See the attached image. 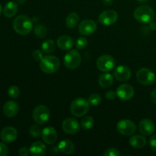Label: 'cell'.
<instances>
[{"label": "cell", "instance_id": "83f0119b", "mask_svg": "<svg viewBox=\"0 0 156 156\" xmlns=\"http://www.w3.org/2000/svg\"><path fill=\"white\" fill-rule=\"evenodd\" d=\"M94 124V119L90 116H85L81 120V126L84 129H90Z\"/></svg>", "mask_w": 156, "mask_h": 156}, {"label": "cell", "instance_id": "3957f363", "mask_svg": "<svg viewBox=\"0 0 156 156\" xmlns=\"http://www.w3.org/2000/svg\"><path fill=\"white\" fill-rule=\"evenodd\" d=\"M133 16L137 21L143 24H148L153 20L155 12L149 5H140L134 10Z\"/></svg>", "mask_w": 156, "mask_h": 156}, {"label": "cell", "instance_id": "6da1fadb", "mask_svg": "<svg viewBox=\"0 0 156 156\" xmlns=\"http://www.w3.org/2000/svg\"><path fill=\"white\" fill-rule=\"evenodd\" d=\"M33 20L27 15H21L17 16L12 22L14 30L20 35H27L33 28Z\"/></svg>", "mask_w": 156, "mask_h": 156}, {"label": "cell", "instance_id": "5b68a950", "mask_svg": "<svg viewBox=\"0 0 156 156\" xmlns=\"http://www.w3.org/2000/svg\"><path fill=\"white\" fill-rule=\"evenodd\" d=\"M63 62L67 69H75L80 66L82 62V56L77 50H72L65 55Z\"/></svg>", "mask_w": 156, "mask_h": 156}, {"label": "cell", "instance_id": "60d3db41", "mask_svg": "<svg viewBox=\"0 0 156 156\" xmlns=\"http://www.w3.org/2000/svg\"><path fill=\"white\" fill-rule=\"evenodd\" d=\"M102 2L106 6H110L112 5L113 0H102Z\"/></svg>", "mask_w": 156, "mask_h": 156}, {"label": "cell", "instance_id": "2e32d148", "mask_svg": "<svg viewBox=\"0 0 156 156\" xmlns=\"http://www.w3.org/2000/svg\"><path fill=\"white\" fill-rule=\"evenodd\" d=\"M139 130L145 136H149L154 133L155 130V123L152 120L149 118H145L140 121L139 125Z\"/></svg>", "mask_w": 156, "mask_h": 156}, {"label": "cell", "instance_id": "9c48e42d", "mask_svg": "<svg viewBox=\"0 0 156 156\" xmlns=\"http://www.w3.org/2000/svg\"><path fill=\"white\" fill-rule=\"evenodd\" d=\"M117 129L118 132L122 135L129 136H132L135 133L136 130V126L132 120L123 119L117 123Z\"/></svg>", "mask_w": 156, "mask_h": 156}, {"label": "cell", "instance_id": "277c9868", "mask_svg": "<svg viewBox=\"0 0 156 156\" xmlns=\"http://www.w3.org/2000/svg\"><path fill=\"white\" fill-rule=\"evenodd\" d=\"M90 104L88 100L82 98L75 99L70 105V112L73 116L81 117L85 116L89 111Z\"/></svg>", "mask_w": 156, "mask_h": 156}, {"label": "cell", "instance_id": "d4e9b609", "mask_svg": "<svg viewBox=\"0 0 156 156\" xmlns=\"http://www.w3.org/2000/svg\"><path fill=\"white\" fill-rule=\"evenodd\" d=\"M79 21H80V18L77 13L76 12L70 13L66 18V26L68 28L73 29L79 24Z\"/></svg>", "mask_w": 156, "mask_h": 156}, {"label": "cell", "instance_id": "4dcf8cb0", "mask_svg": "<svg viewBox=\"0 0 156 156\" xmlns=\"http://www.w3.org/2000/svg\"><path fill=\"white\" fill-rule=\"evenodd\" d=\"M7 93H8V95H9L11 98L15 99L19 96V94H20L19 88H18L17 86H15V85H12V86H10L9 88Z\"/></svg>", "mask_w": 156, "mask_h": 156}, {"label": "cell", "instance_id": "f1b7e54d", "mask_svg": "<svg viewBox=\"0 0 156 156\" xmlns=\"http://www.w3.org/2000/svg\"><path fill=\"white\" fill-rule=\"evenodd\" d=\"M41 133H42V129L40 126V124L37 123L32 125L29 129V133L33 138H39L41 136Z\"/></svg>", "mask_w": 156, "mask_h": 156}, {"label": "cell", "instance_id": "30bf717a", "mask_svg": "<svg viewBox=\"0 0 156 156\" xmlns=\"http://www.w3.org/2000/svg\"><path fill=\"white\" fill-rule=\"evenodd\" d=\"M118 19V14L116 11L105 10L102 12L98 16V21L101 24L105 26H110L115 24Z\"/></svg>", "mask_w": 156, "mask_h": 156}, {"label": "cell", "instance_id": "836d02e7", "mask_svg": "<svg viewBox=\"0 0 156 156\" xmlns=\"http://www.w3.org/2000/svg\"><path fill=\"white\" fill-rule=\"evenodd\" d=\"M32 57L34 59L35 61H41V59L44 57L43 56V53L41 50H34L33 53H32Z\"/></svg>", "mask_w": 156, "mask_h": 156}, {"label": "cell", "instance_id": "603a6c76", "mask_svg": "<svg viewBox=\"0 0 156 156\" xmlns=\"http://www.w3.org/2000/svg\"><path fill=\"white\" fill-rule=\"evenodd\" d=\"M18 5L15 2H9L3 9V14L7 18H12L18 12Z\"/></svg>", "mask_w": 156, "mask_h": 156}, {"label": "cell", "instance_id": "f35d334b", "mask_svg": "<svg viewBox=\"0 0 156 156\" xmlns=\"http://www.w3.org/2000/svg\"><path fill=\"white\" fill-rule=\"evenodd\" d=\"M150 98L151 100H152V101L156 105V88H155V89L151 92Z\"/></svg>", "mask_w": 156, "mask_h": 156}, {"label": "cell", "instance_id": "484cf974", "mask_svg": "<svg viewBox=\"0 0 156 156\" xmlns=\"http://www.w3.org/2000/svg\"><path fill=\"white\" fill-rule=\"evenodd\" d=\"M55 43L53 40L48 39L44 41L41 44V49L44 53H51L55 50Z\"/></svg>", "mask_w": 156, "mask_h": 156}, {"label": "cell", "instance_id": "8fae6325", "mask_svg": "<svg viewBox=\"0 0 156 156\" xmlns=\"http://www.w3.org/2000/svg\"><path fill=\"white\" fill-rule=\"evenodd\" d=\"M134 93L135 91L133 87L129 84H122L119 85L116 91L117 96L122 101L130 100L133 97Z\"/></svg>", "mask_w": 156, "mask_h": 156}, {"label": "cell", "instance_id": "74e56055", "mask_svg": "<svg viewBox=\"0 0 156 156\" xmlns=\"http://www.w3.org/2000/svg\"><path fill=\"white\" fill-rule=\"evenodd\" d=\"M30 153V149H27V147H21L18 150V154L21 156H27Z\"/></svg>", "mask_w": 156, "mask_h": 156}, {"label": "cell", "instance_id": "7c38bea8", "mask_svg": "<svg viewBox=\"0 0 156 156\" xmlns=\"http://www.w3.org/2000/svg\"><path fill=\"white\" fill-rule=\"evenodd\" d=\"M96 30H97V24L93 20H83L79 24V32L83 36L92 34L96 31Z\"/></svg>", "mask_w": 156, "mask_h": 156}, {"label": "cell", "instance_id": "e0dca14e", "mask_svg": "<svg viewBox=\"0 0 156 156\" xmlns=\"http://www.w3.org/2000/svg\"><path fill=\"white\" fill-rule=\"evenodd\" d=\"M114 77L117 81H120V82H126L129 80L131 77L130 69L126 66H119L115 69Z\"/></svg>", "mask_w": 156, "mask_h": 156}, {"label": "cell", "instance_id": "7a4b0ae2", "mask_svg": "<svg viewBox=\"0 0 156 156\" xmlns=\"http://www.w3.org/2000/svg\"><path fill=\"white\" fill-rule=\"evenodd\" d=\"M60 62L56 56L52 55H47L44 56L40 61V68L47 74H53L56 73L59 68Z\"/></svg>", "mask_w": 156, "mask_h": 156}, {"label": "cell", "instance_id": "cb8c5ba5", "mask_svg": "<svg viewBox=\"0 0 156 156\" xmlns=\"http://www.w3.org/2000/svg\"><path fill=\"white\" fill-rule=\"evenodd\" d=\"M114 82V77L110 73H105L100 76L98 79V84L101 88H107L111 86Z\"/></svg>", "mask_w": 156, "mask_h": 156}, {"label": "cell", "instance_id": "ac0fdd59", "mask_svg": "<svg viewBox=\"0 0 156 156\" xmlns=\"http://www.w3.org/2000/svg\"><path fill=\"white\" fill-rule=\"evenodd\" d=\"M19 111V105L14 101H9L2 108L3 114L7 117H13L17 115Z\"/></svg>", "mask_w": 156, "mask_h": 156}, {"label": "cell", "instance_id": "52a82bcc", "mask_svg": "<svg viewBox=\"0 0 156 156\" xmlns=\"http://www.w3.org/2000/svg\"><path fill=\"white\" fill-rule=\"evenodd\" d=\"M136 79L141 85H151L155 82V75L148 68H141L136 73Z\"/></svg>", "mask_w": 156, "mask_h": 156}, {"label": "cell", "instance_id": "4fadbf2b", "mask_svg": "<svg viewBox=\"0 0 156 156\" xmlns=\"http://www.w3.org/2000/svg\"><path fill=\"white\" fill-rule=\"evenodd\" d=\"M62 128V130L66 133L69 134V135H74V134H76L79 132V129H80V126H79V122L76 119L69 117V118L65 119L63 120Z\"/></svg>", "mask_w": 156, "mask_h": 156}, {"label": "cell", "instance_id": "ffe728a7", "mask_svg": "<svg viewBox=\"0 0 156 156\" xmlns=\"http://www.w3.org/2000/svg\"><path fill=\"white\" fill-rule=\"evenodd\" d=\"M47 152V147L42 142H34L30 147V153L33 156H44Z\"/></svg>", "mask_w": 156, "mask_h": 156}, {"label": "cell", "instance_id": "ee69618b", "mask_svg": "<svg viewBox=\"0 0 156 156\" xmlns=\"http://www.w3.org/2000/svg\"><path fill=\"white\" fill-rule=\"evenodd\" d=\"M2 6H1V5H0V15H1V14H2Z\"/></svg>", "mask_w": 156, "mask_h": 156}, {"label": "cell", "instance_id": "d6a6232c", "mask_svg": "<svg viewBox=\"0 0 156 156\" xmlns=\"http://www.w3.org/2000/svg\"><path fill=\"white\" fill-rule=\"evenodd\" d=\"M120 155V152L118 149H115V148H110L108 149L104 153L105 156H119Z\"/></svg>", "mask_w": 156, "mask_h": 156}, {"label": "cell", "instance_id": "5bb4252c", "mask_svg": "<svg viewBox=\"0 0 156 156\" xmlns=\"http://www.w3.org/2000/svg\"><path fill=\"white\" fill-rule=\"evenodd\" d=\"M18 137V131L12 126H6L2 129L0 133V138L6 143H13Z\"/></svg>", "mask_w": 156, "mask_h": 156}, {"label": "cell", "instance_id": "9a60e30c", "mask_svg": "<svg viewBox=\"0 0 156 156\" xmlns=\"http://www.w3.org/2000/svg\"><path fill=\"white\" fill-rule=\"evenodd\" d=\"M41 137L44 143L52 145L55 143V142L57 140V133L56 129L52 126H46L42 129Z\"/></svg>", "mask_w": 156, "mask_h": 156}, {"label": "cell", "instance_id": "b9f144b4", "mask_svg": "<svg viewBox=\"0 0 156 156\" xmlns=\"http://www.w3.org/2000/svg\"><path fill=\"white\" fill-rule=\"evenodd\" d=\"M16 2L18 3V4L22 5V4H24V2H25V0H16Z\"/></svg>", "mask_w": 156, "mask_h": 156}, {"label": "cell", "instance_id": "e575fe53", "mask_svg": "<svg viewBox=\"0 0 156 156\" xmlns=\"http://www.w3.org/2000/svg\"><path fill=\"white\" fill-rule=\"evenodd\" d=\"M9 154V148L5 143H0V156H6Z\"/></svg>", "mask_w": 156, "mask_h": 156}, {"label": "cell", "instance_id": "ba28073f", "mask_svg": "<svg viewBox=\"0 0 156 156\" xmlns=\"http://www.w3.org/2000/svg\"><path fill=\"white\" fill-rule=\"evenodd\" d=\"M96 66L100 71L108 73V72L111 71L114 69L115 60H114V57L111 55H102V56H99L98 59H97Z\"/></svg>", "mask_w": 156, "mask_h": 156}, {"label": "cell", "instance_id": "7bdbcfd3", "mask_svg": "<svg viewBox=\"0 0 156 156\" xmlns=\"http://www.w3.org/2000/svg\"><path fill=\"white\" fill-rule=\"evenodd\" d=\"M148 1H149V0H137V2L140 3H145Z\"/></svg>", "mask_w": 156, "mask_h": 156}, {"label": "cell", "instance_id": "8d00e7d4", "mask_svg": "<svg viewBox=\"0 0 156 156\" xmlns=\"http://www.w3.org/2000/svg\"><path fill=\"white\" fill-rule=\"evenodd\" d=\"M149 146L152 149V150L156 152V135L152 136L149 140Z\"/></svg>", "mask_w": 156, "mask_h": 156}, {"label": "cell", "instance_id": "d590c367", "mask_svg": "<svg viewBox=\"0 0 156 156\" xmlns=\"http://www.w3.org/2000/svg\"><path fill=\"white\" fill-rule=\"evenodd\" d=\"M117 96V94H116L115 91H112V90H109L106 92L105 94V98H106L107 100H109V101H113L114 98H116Z\"/></svg>", "mask_w": 156, "mask_h": 156}, {"label": "cell", "instance_id": "1f68e13d", "mask_svg": "<svg viewBox=\"0 0 156 156\" xmlns=\"http://www.w3.org/2000/svg\"><path fill=\"white\" fill-rule=\"evenodd\" d=\"M76 45L77 49H79V50H84L87 47V45H88V40L85 37H79L77 41H76Z\"/></svg>", "mask_w": 156, "mask_h": 156}, {"label": "cell", "instance_id": "8992f818", "mask_svg": "<svg viewBox=\"0 0 156 156\" xmlns=\"http://www.w3.org/2000/svg\"><path fill=\"white\" fill-rule=\"evenodd\" d=\"M32 116L35 123L40 125L45 124L50 119V110L44 105H38L34 109Z\"/></svg>", "mask_w": 156, "mask_h": 156}, {"label": "cell", "instance_id": "7402d4cb", "mask_svg": "<svg viewBox=\"0 0 156 156\" xmlns=\"http://www.w3.org/2000/svg\"><path fill=\"white\" fill-rule=\"evenodd\" d=\"M129 144L135 149H143L146 145V139L143 136L135 135L129 139Z\"/></svg>", "mask_w": 156, "mask_h": 156}, {"label": "cell", "instance_id": "d6986e66", "mask_svg": "<svg viewBox=\"0 0 156 156\" xmlns=\"http://www.w3.org/2000/svg\"><path fill=\"white\" fill-rule=\"evenodd\" d=\"M57 47L62 50H70L73 47L74 41L73 38L67 35H62L59 37L56 41Z\"/></svg>", "mask_w": 156, "mask_h": 156}, {"label": "cell", "instance_id": "ab89813d", "mask_svg": "<svg viewBox=\"0 0 156 156\" xmlns=\"http://www.w3.org/2000/svg\"><path fill=\"white\" fill-rule=\"evenodd\" d=\"M149 28H150L152 30H156V23L154 22V21H151V22H149Z\"/></svg>", "mask_w": 156, "mask_h": 156}, {"label": "cell", "instance_id": "f546056e", "mask_svg": "<svg viewBox=\"0 0 156 156\" xmlns=\"http://www.w3.org/2000/svg\"><path fill=\"white\" fill-rule=\"evenodd\" d=\"M88 101L90 105L92 106H98L101 102V97L97 93H94L88 97Z\"/></svg>", "mask_w": 156, "mask_h": 156}, {"label": "cell", "instance_id": "4316f807", "mask_svg": "<svg viewBox=\"0 0 156 156\" xmlns=\"http://www.w3.org/2000/svg\"><path fill=\"white\" fill-rule=\"evenodd\" d=\"M34 32L35 36L39 38H44L47 36V28L44 24H37L34 28Z\"/></svg>", "mask_w": 156, "mask_h": 156}, {"label": "cell", "instance_id": "44dd1931", "mask_svg": "<svg viewBox=\"0 0 156 156\" xmlns=\"http://www.w3.org/2000/svg\"><path fill=\"white\" fill-rule=\"evenodd\" d=\"M74 145L69 140H62L58 145V150L64 155H71L74 152Z\"/></svg>", "mask_w": 156, "mask_h": 156}]
</instances>
